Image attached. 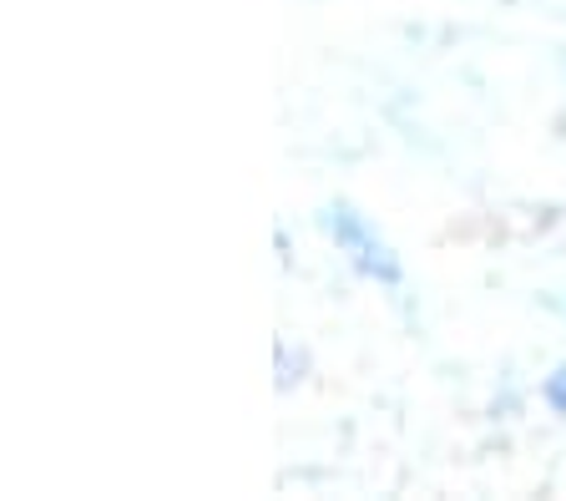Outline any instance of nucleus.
Instances as JSON below:
<instances>
[{
  "instance_id": "1",
  "label": "nucleus",
  "mask_w": 566,
  "mask_h": 501,
  "mask_svg": "<svg viewBox=\"0 0 566 501\" xmlns=\"http://www.w3.org/2000/svg\"><path fill=\"white\" fill-rule=\"evenodd\" d=\"M318 223H324V233H329L334 243H339L344 253H349V263L359 269L365 279H375V284H385V289H395L405 279V269H400V259H395V249H389L385 239H379L375 228L365 223V218L354 213L349 203H329L324 213H318Z\"/></svg>"
},
{
  "instance_id": "2",
  "label": "nucleus",
  "mask_w": 566,
  "mask_h": 501,
  "mask_svg": "<svg viewBox=\"0 0 566 501\" xmlns=\"http://www.w3.org/2000/svg\"><path fill=\"white\" fill-rule=\"evenodd\" d=\"M542 395H546V406H552V410H556V416H566V365H556V370H552V375H546Z\"/></svg>"
}]
</instances>
